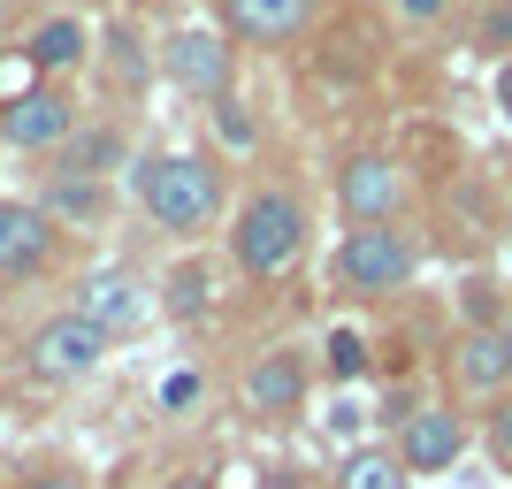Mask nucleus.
I'll return each instance as SVG.
<instances>
[{
	"label": "nucleus",
	"instance_id": "9d476101",
	"mask_svg": "<svg viewBox=\"0 0 512 489\" xmlns=\"http://www.w3.org/2000/svg\"><path fill=\"white\" fill-rule=\"evenodd\" d=\"M62 230H54V214L39 199H0V276H39L46 260H54Z\"/></svg>",
	"mask_w": 512,
	"mask_h": 489
},
{
	"label": "nucleus",
	"instance_id": "f03ea898",
	"mask_svg": "<svg viewBox=\"0 0 512 489\" xmlns=\"http://www.w3.org/2000/svg\"><path fill=\"white\" fill-rule=\"evenodd\" d=\"M230 260H237V276H253V283L291 276L306 260V199L283 192V184L253 192L230 214Z\"/></svg>",
	"mask_w": 512,
	"mask_h": 489
},
{
	"label": "nucleus",
	"instance_id": "412c9836",
	"mask_svg": "<svg viewBox=\"0 0 512 489\" xmlns=\"http://www.w3.org/2000/svg\"><path fill=\"white\" fill-rule=\"evenodd\" d=\"M16 489H85V474H77V467H31Z\"/></svg>",
	"mask_w": 512,
	"mask_h": 489
},
{
	"label": "nucleus",
	"instance_id": "c85d7f7f",
	"mask_svg": "<svg viewBox=\"0 0 512 489\" xmlns=\"http://www.w3.org/2000/svg\"><path fill=\"white\" fill-rule=\"evenodd\" d=\"M490 8H497V0H490Z\"/></svg>",
	"mask_w": 512,
	"mask_h": 489
},
{
	"label": "nucleus",
	"instance_id": "20e7f679",
	"mask_svg": "<svg viewBox=\"0 0 512 489\" xmlns=\"http://www.w3.org/2000/svg\"><path fill=\"white\" fill-rule=\"evenodd\" d=\"M107 329H92L77 306L69 314H54V321H39L31 329V344H23V367L39 375V383H85V375H100V360H107Z\"/></svg>",
	"mask_w": 512,
	"mask_h": 489
},
{
	"label": "nucleus",
	"instance_id": "f257e3e1",
	"mask_svg": "<svg viewBox=\"0 0 512 489\" xmlns=\"http://www.w3.org/2000/svg\"><path fill=\"white\" fill-rule=\"evenodd\" d=\"M130 199L169 237H207L222 222V176L199 153H138L130 161Z\"/></svg>",
	"mask_w": 512,
	"mask_h": 489
},
{
	"label": "nucleus",
	"instance_id": "423d86ee",
	"mask_svg": "<svg viewBox=\"0 0 512 489\" xmlns=\"http://www.w3.org/2000/svg\"><path fill=\"white\" fill-rule=\"evenodd\" d=\"M161 69H169L176 92L222 107L230 100V77H237V54H230L222 31H176V39H161Z\"/></svg>",
	"mask_w": 512,
	"mask_h": 489
},
{
	"label": "nucleus",
	"instance_id": "dca6fc26",
	"mask_svg": "<svg viewBox=\"0 0 512 489\" xmlns=\"http://www.w3.org/2000/svg\"><path fill=\"white\" fill-rule=\"evenodd\" d=\"M207 306H214V268H207V260L169 268V283H161V314H169V321H199Z\"/></svg>",
	"mask_w": 512,
	"mask_h": 489
},
{
	"label": "nucleus",
	"instance_id": "f3484780",
	"mask_svg": "<svg viewBox=\"0 0 512 489\" xmlns=\"http://www.w3.org/2000/svg\"><path fill=\"white\" fill-rule=\"evenodd\" d=\"M39 207L54 214V230H62V222H100V214H107V184H85V176H54Z\"/></svg>",
	"mask_w": 512,
	"mask_h": 489
},
{
	"label": "nucleus",
	"instance_id": "7ed1b4c3",
	"mask_svg": "<svg viewBox=\"0 0 512 489\" xmlns=\"http://www.w3.org/2000/svg\"><path fill=\"white\" fill-rule=\"evenodd\" d=\"M413 268H421V245H413V230H398V222L344 230L337 260H329L337 291H352V298H390V291H406Z\"/></svg>",
	"mask_w": 512,
	"mask_h": 489
},
{
	"label": "nucleus",
	"instance_id": "a211bd4d",
	"mask_svg": "<svg viewBox=\"0 0 512 489\" xmlns=\"http://www.w3.org/2000/svg\"><path fill=\"white\" fill-rule=\"evenodd\" d=\"M337 489H406V467H398V451H352L344 459V482Z\"/></svg>",
	"mask_w": 512,
	"mask_h": 489
},
{
	"label": "nucleus",
	"instance_id": "0eeeda50",
	"mask_svg": "<svg viewBox=\"0 0 512 489\" xmlns=\"http://www.w3.org/2000/svg\"><path fill=\"white\" fill-rule=\"evenodd\" d=\"M237 398H245L253 421H291V413L306 405V352H299V344H268V352H253Z\"/></svg>",
	"mask_w": 512,
	"mask_h": 489
},
{
	"label": "nucleus",
	"instance_id": "aec40b11",
	"mask_svg": "<svg viewBox=\"0 0 512 489\" xmlns=\"http://www.w3.org/2000/svg\"><path fill=\"white\" fill-rule=\"evenodd\" d=\"M107 62H115V77H123V85H138V77H146V54H138V39H130L123 23L107 31Z\"/></svg>",
	"mask_w": 512,
	"mask_h": 489
},
{
	"label": "nucleus",
	"instance_id": "2eb2a0df",
	"mask_svg": "<svg viewBox=\"0 0 512 489\" xmlns=\"http://www.w3.org/2000/svg\"><path fill=\"white\" fill-rule=\"evenodd\" d=\"M451 367H459V383H467L474 398H497V390L512 383V344H505V329H467Z\"/></svg>",
	"mask_w": 512,
	"mask_h": 489
},
{
	"label": "nucleus",
	"instance_id": "4be33fe9",
	"mask_svg": "<svg viewBox=\"0 0 512 489\" xmlns=\"http://www.w3.org/2000/svg\"><path fill=\"white\" fill-rule=\"evenodd\" d=\"M214 130H222V138H230V146H253V123H245V115H237V100H222V107H214Z\"/></svg>",
	"mask_w": 512,
	"mask_h": 489
},
{
	"label": "nucleus",
	"instance_id": "f8f14e48",
	"mask_svg": "<svg viewBox=\"0 0 512 489\" xmlns=\"http://www.w3.org/2000/svg\"><path fill=\"white\" fill-rule=\"evenodd\" d=\"M77 314H85L92 329H107V337H130V329L146 321V291H138L123 268H107V276H85V291H77Z\"/></svg>",
	"mask_w": 512,
	"mask_h": 489
},
{
	"label": "nucleus",
	"instance_id": "39448f33",
	"mask_svg": "<svg viewBox=\"0 0 512 489\" xmlns=\"http://www.w3.org/2000/svg\"><path fill=\"white\" fill-rule=\"evenodd\" d=\"M77 123H85V115H77V100H69L62 85H23L16 100H0V138H8V146L16 153H62L69 138H77Z\"/></svg>",
	"mask_w": 512,
	"mask_h": 489
},
{
	"label": "nucleus",
	"instance_id": "6ab92c4d",
	"mask_svg": "<svg viewBox=\"0 0 512 489\" xmlns=\"http://www.w3.org/2000/svg\"><path fill=\"white\" fill-rule=\"evenodd\" d=\"M321 367H329V383H360L367 375V344L352 337V329H329V337H321Z\"/></svg>",
	"mask_w": 512,
	"mask_h": 489
},
{
	"label": "nucleus",
	"instance_id": "b1692460",
	"mask_svg": "<svg viewBox=\"0 0 512 489\" xmlns=\"http://www.w3.org/2000/svg\"><path fill=\"white\" fill-rule=\"evenodd\" d=\"M482 46H512V0H497L490 23H482Z\"/></svg>",
	"mask_w": 512,
	"mask_h": 489
},
{
	"label": "nucleus",
	"instance_id": "cd10ccee",
	"mask_svg": "<svg viewBox=\"0 0 512 489\" xmlns=\"http://www.w3.org/2000/svg\"><path fill=\"white\" fill-rule=\"evenodd\" d=\"M505 344H512V321H505Z\"/></svg>",
	"mask_w": 512,
	"mask_h": 489
},
{
	"label": "nucleus",
	"instance_id": "1a4fd4ad",
	"mask_svg": "<svg viewBox=\"0 0 512 489\" xmlns=\"http://www.w3.org/2000/svg\"><path fill=\"white\" fill-rule=\"evenodd\" d=\"M459 451H467V421H459L451 405H413V413H398V467L406 474H444Z\"/></svg>",
	"mask_w": 512,
	"mask_h": 489
},
{
	"label": "nucleus",
	"instance_id": "9b49d317",
	"mask_svg": "<svg viewBox=\"0 0 512 489\" xmlns=\"http://www.w3.org/2000/svg\"><path fill=\"white\" fill-rule=\"evenodd\" d=\"M222 23L245 46H291L314 23V0H222Z\"/></svg>",
	"mask_w": 512,
	"mask_h": 489
},
{
	"label": "nucleus",
	"instance_id": "ddd939ff",
	"mask_svg": "<svg viewBox=\"0 0 512 489\" xmlns=\"http://www.w3.org/2000/svg\"><path fill=\"white\" fill-rule=\"evenodd\" d=\"M130 161V138L115 123H77L62 153H54V176H85V184H107V169H123Z\"/></svg>",
	"mask_w": 512,
	"mask_h": 489
},
{
	"label": "nucleus",
	"instance_id": "4468645a",
	"mask_svg": "<svg viewBox=\"0 0 512 489\" xmlns=\"http://www.w3.org/2000/svg\"><path fill=\"white\" fill-rule=\"evenodd\" d=\"M23 54H31V69H39L46 85H62L69 69H77V62H85V54H92V31H85V23H77V16H46L39 31L23 39Z\"/></svg>",
	"mask_w": 512,
	"mask_h": 489
},
{
	"label": "nucleus",
	"instance_id": "bb28decb",
	"mask_svg": "<svg viewBox=\"0 0 512 489\" xmlns=\"http://www.w3.org/2000/svg\"><path fill=\"white\" fill-rule=\"evenodd\" d=\"M497 107H505V115H512V62L497 69Z\"/></svg>",
	"mask_w": 512,
	"mask_h": 489
},
{
	"label": "nucleus",
	"instance_id": "a878e982",
	"mask_svg": "<svg viewBox=\"0 0 512 489\" xmlns=\"http://www.w3.org/2000/svg\"><path fill=\"white\" fill-rule=\"evenodd\" d=\"M444 8H451V0H398V16H406V23H436Z\"/></svg>",
	"mask_w": 512,
	"mask_h": 489
},
{
	"label": "nucleus",
	"instance_id": "6e6552de",
	"mask_svg": "<svg viewBox=\"0 0 512 489\" xmlns=\"http://www.w3.org/2000/svg\"><path fill=\"white\" fill-rule=\"evenodd\" d=\"M398 199H406V169H398L390 153H360V161H344V169H337V207L352 214V230H367V222H398Z\"/></svg>",
	"mask_w": 512,
	"mask_h": 489
},
{
	"label": "nucleus",
	"instance_id": "393cba45",
	"mask_svg": "<svg viewBox=\"0 0 512 489\" xmlns=\"http://www.w3.org/2000/svg\"><path fill=\"white\" fill-rule=\"evenodd\" d=\"M490 444L512 459V398H505V405H490Z\"/></svg>",
	"mask_w": 512,
	"mask_h": 489
},
{
	"label": "nucleus",
	"instance_id": "5701e85b",
	"mask_svg": "<svg viewBox=\"0 0 512 489\" xmlns=\"http://www.w3.org/2000/svg\"><path fill=\"white\" fill-rule=\"evenodd\" d=\"M192 398H199V375H169V383H161V413H184Z\"/></svg>",
	"mask_w": 512,
	"mask_h": 489
}]
</instances>
